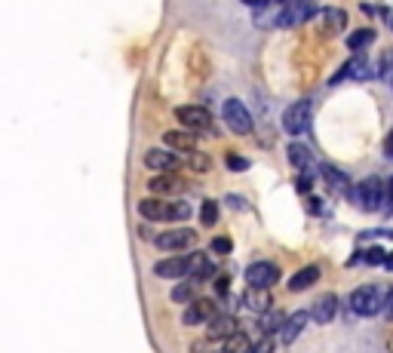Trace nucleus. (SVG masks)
Instances as JSON below:
<instances>
[{
	"label": "nucleus",
	"mask_w": 393,
	"mask_h": 353,
	"mask_svg": "<svg viewBox=\"0 0 393 353\" xmlns=\"http://www.w3.org/2000/svg\"><path fill=\"white\" fill-rule=\"evenodd\" d=\"M163 141H166V145H169L172 150H181V154H194V150H197V136H194V132H175V129H169V132H166V136H163Z\"/></svg>",
	"instance_id": "4be33fe9"
},
{
	"label": "nucleus",
	"mask_w": 393,
	"mask_h": 353,
	"mask_svg": "<svg viewBox=\"0 0 393 353\" xmlns=\"http://www.w3.org/2000/svg\"><path fill=\"white\" fill-rule=\"evenodd\" d=\"M243 4H249V6H255V10H262V6L267 4V0H243Z\"/></svg>",
	"instance_id": "79ce46f5"
},
{
	"label": "nucleus",
	"mask_w": 393,
	"mask_h": 353,
	"mask_svg": "<svg viewBox=\"0 0 393 353\" xmlns=\"http://www.w3.org/2000/svg\"><path fill=\"white\" fill-rule=\"evenodd\" d=\"M390 68H393V49H387V53L381 56V68H378V74H390Z\"/></svg>",
	"instance_id": "c9c22d12"
},
{
	"label": "nucleus",
	"mask_w": 393,
	"mask_h": 353,
	"mask_svg": "<svg viewBox=\"0 0 393 353\" xmlns=\"http://www.w3.org/2000/svg\"><path fill=\"white\" fill-rule=\"evenodd\" d=\"M209 166H212V163H209L206 154H197V150L191 154V169H194V172H209Z\"/></svg>",
	"instance_id": "2f4dec72"
},
{
	"label": "nucleus",
	"mask_w": 393,
	"mask_h": 353,
	"mask_svg": "<svg viewBox=\"0 0 393 353\" xmlns=\"http://www.w3.org/2000/svg\"><path fill=\"white\" fill-rule=\"evenodd\" d=\"M289 163H292V169H295L298 175H316L320 172V166L314 163V157H311V150H307L301 141H292L289 145Z\"/></svg>",
	"instance_id": "9b49d317"
},
{
	"label": "nucleus",
	"mask_w": 393,
	"mask_h": 353,
	"mask_svg": "<svg viewBox=\"0 0 393 353\" xmlns=\"http://www.w3.org/2000/svg\"><path fill=\"white\" fill-rule=\"evenodd\" d=\"M372 65H369V58H363V56H356V58H350V62L341 68L335 77H332V83H338V80H344V77H356V80H366V77H372Z\"/></svg>",
	"instance_id": "aec40b11"
},
{
	"label": "nucleus",
	"mask_w": 393,
	"mask_h": 353,
	"mask_svg": "<svg viewBox=\"0 0 393 353\" xmlns=\"http://www.w3.org/2000/svg\"><path fill=\"white\" fill-rule=\"evenodd\" d=\"M138 215L145 222H185L191 218V206L179 203V200H160V197H145L138 200Z\"/></svg>",
	"instance_id": "f257e3e1"
},
{
	"label": "nucleus",
	"mask_w": 393,
	"mask_h": 353,
	"mask_svg": "<svg viewBox=\"0 0 393 353\" xmlns=\"http://www.w3.org/2000/svg\"><path fill=\"white\" fill-rule=\"evenodd\" d=\"M363 240H393V231H366Z\"/></svg>",
	"instance_id": "f704fd0d"
},
{
	"label": "nucleus",
	"mask_w": 393,
	"mask_h": 353,
	"mask_svg": "<svg viewBox=\"0 0 393 353\" xmlns=\"http://www.w3.org/2000/svg\"><path fill=\"white\" fill-rule=\"evenodd\" d=\"M221 353H228V350H221Z\"/></svg>",
	"instance_id": "a18cd8bd"
},
{
	"label": "nucleus",
	"mask_w": 393,
	"mask_h": 353,
	"mask_svg": "<svg viewBox=\"0 0 393 353\" xmlns=\"http://www.w3.org/2000/svg\"><path fill=\"white\" fill-rule=\"evenodd\" d=\"M154 274L163 276V280H179V276L191 274V258H181V255H172V258H163V262L154 264Z\"/></svg>",
	"instance_id": "f8f14e48"
},
{
	"label": "nucleus",
	"mask_w": 393,
	"mask_h": 353,
	"mask_svg": "<svg viewBox=\"0 0 393 353\" xmlns=\"http://www.w3.org/2000/svg\"><path fill=\"white\" fill-rule=\"evenodd\" d=\"M228 206H233V209H246L249 203H243V200H240V197H228Z\"/></svg>",
	"instance_id": "58836bf2"
},
{
	"label": "nucleus",
	"mask_w": 393,
	"mask_h": 353,
	"mask_svg": "<svg viewBox=\"0 0 393 353\" xmlns=\"http://www.w3.org/2000/svg\"><path fill=\"white\" fill-rule=\"evenodd\" d=\"M350 197H354L363 209H381V206H384V197H387V191H384V181L372 175V179H363V181H359Z\"/></svg>",
	"instance_id": "423d86ee"
},
{
	"label": "nucleus",
	"mask_w": 393,
	"mask_h": 353,
	"mask_svg": "<svg viewBox=\"0 0 393 353\" xmlns=\"http://www.w3.org/2000/svg\"><path fill=\"white\" fill-rule=\"evenodd\" d=\"M221 117L228 123V129H233L237 136H249L252 132V114H249V108L240 98H228L221 105Z\"/></svg>",
	"instance_id": "39448f33"
},
{
	"label": "nucleus",
	"mask_w": 393,
	"mask_h": 353,
	"mask_svg": "<svg viewBox=\"0 0 393 353\" xmlns=\"http://www.w3.org/2000/svg\"><path fill=\"white\" fill-rule=\"evenodd\" d=\"M316 19H320V28H323V31L335 34V31H344L347 13H344V10H338V6H323V10L316 13Z\"/></svg>",
	"instance_id": "a211bd4d"
},
{
	"label": "nucleus",
	"mask_w": 393,
	"mask_h": 353,
	"mask_svg": "<svg viewBox=\"0 0 393 353\" xmlns=\"http://www.w3.org/2000/svg\"><path fill=\"white\" fill-rule=\"evenodd\" d=\"M323 209H326L323 200H314V197L307 200V212H311V215H323Z\"/></svg>",
	"instance_id": "e433bc0d"
},
{
	"label": "nucleus",
	"mask_w": 393,
	"mask_h": 353,
	"mask_svg": "<svg viewBox=\"0 0 393 353\" xmlns=\"http://www.w3.org/2000/svg\"><path fill=\"white\" fill-rule=\"evenodd\" d=\"M231 249H233L231 237H215V240H212V252H215V255H228Z\"/></svg>",
	"instance_id": "473e14b6"
},
{
	"label": "nucleus",
	"mask_w": 393,
	"mask_h": 353,
	"mask_svg": "<svg viewBox=\"0 0 393 353\" xmlns=\"http://www.w3.org/2000/svg\"><path fill=\"white\" fill-rule=\"evenodd\" d=\"M228 166H231L233 172H246V169H249V160L237 157V154H228Z\"/></svg>",
	"instance_id": "72a5a7b5"
},
{
	"label": "nucleus",
	"mask_w": 393,
	"mask_h": 353,
	"mask_svg": "<svg viewBox=\"0 0 393 353\" xmlns=\"http://www.w3.org/2000/svg\"><path fill=\"white\" fill-rule=\"evenodd\" d=\"M283 323H286V316H283V310H264L262 314V332L264 335H271L273 329H283Z\"/></svg>",
	"instance_id": "a878e982"
},
{
	"label": "nucleus",
	"mask_w": 393,
	"mask_h": 353,
	"mask_svg": "<svg viewBox=\"0 0 393 353\" xmlns=\"http://www.w3.org/2000/svg\"><path fill=\"white\" fill-rule=\"evenodd\" d=\"M224 350H228V353H252V347L246 344V335H240V332L231 335L228 344H224Z\"/></svg>",
	"instance_id": "c756f323"
},
{
	"label": "nucleus",
	"mask_w": 393,
	"mask_h": 353,
	"mask_svg": "<svg viewBox=\"0 0 393 353\" xmlns=\"http://www.w3.org/2000/svg\"><path fill=\"white\" fill-rule=\"evenodd\" d=\"M384 267H387V271H393V252H387V258H384Z\"/></svg>",
	"instance_id": "37998d69"
},
{
	"label": "nucleus",
	"mask_w": 393,
	"mask_h": 353,
	"mask_svg": "<svg viewBox=\"0 0 393 353\" xmlns=\"http://www.w3.org/2000/svg\"><path fill=\"white\" fill-rule=\"evenodd\" d=\"M384 304H387V292H384V285H378V283L359 285L354 295H350V307L356 310V316H375L384 310Z\"/></svg>",
	"instance_id": "f03ea898"
},
{
	"label": "nucleus",
	"mask_w": 393,
	"mask_h": 353,
	"mask_svg": "<svg viewBox=\"0 0 393 353\" xmlns=\"http://www.w3.org/2000/svg\"><path fill=\"white\" fill-rule=\"evenodd\" d=\"M215 314H219V307H215L212 298H194L191 304L185 307V314H181V323L185 326H203L209 323Z\"/></svg>",
	"instance_id": "1a4fd4ad"
},
{
	"label": "nucleus",
	"mask_w": 393,
	"mask_h": 353,
	"mask_svg": "<svg viewBox=\"0 0 393 353\" xmlns=\"http://www.w3.org/2000/svg\"><path fill=\"white\" fill-rule=\"evenodd\" d=\"M384 154H387V157H393V132L387 136V141H384Z\"/></svg>",
	"instance_id": "a19ab883"
},
{
	"label": "nucleus",
	"mask_w": 393,
	"mask_h": 353,
	"mask_svg": "<svg viewBox=\"0 0 393 353\" xmlns=\"http://www.w3.org/2000/svg\"><path fill=\"white\" fill-rule=\"evenodd\" d=\"M243 304L252 310V314H264V310H271V289H252L243 298Z\"/></svg>",
	"instance_id": "5701e85b"
},
{
	"label": "nucleus",
	"mask_w": 393,
	"mask_h": 353,
	"mask_svg": "<svg viewBox=\"0 0 393 353\" xmlns=\"http://www.w3.org/2000/svg\"><path fill=\"white\" fill-rule=\"evenodd\" d=\"M175 117L181 120V126L191 132H215V123H212V114L206 108H197V105H181L175 108Z\"/></svg>",
	"instance_id": "0eeeda50"
},
{
	"label": "nucleus",
	"mask_w": 393,
	"mask_h": 353,
	"mask_svg": "<svg viewBox=\"0 0 393 353\" xmlns=\"http://www.w3.org/2000/svg\"><path fill=\"white\" fill-rule=\"evenodd\" d=\"M212 271L215 267L203 252H194V255H191V276H194V280H206V276H212Z\"/></svg>",
	"instance_id": "b1692460"
},
{
	"label": "nucleus",
	"mask_w": 393,
	"mask_h": 353,
	"mask_svg": "<svg viewBox=\"0 0 393 353\" xmlns=\"http://www.w3.org/2000/svg\"><path fill=\"white\" fill-rule=\"evenodd\" d=\"M233 332H237V319L228 316V314H215L212 319H209L206 341H228Z\"/></svg>",
	"instance_id": "ddd939ff"
},
{
	"label": "nucleus",
	"mask_w": 393,
	"mask_h": 353,
	"mask_svg": "<svg viewBox=\"0 0 393 353\" xmlns=\"http://www.w3.org/2000/svg\"><path fill=\"white\" fill-rule=\"evenodd\" d=\"M384 258H387V252L378 249V246H372V249H366V252H359V255L350 258V267H356L359 262H366V264H384Z\"/></svg>",
	"instance_id": "393cba45"
},
{
	"label": "nucleus",
	"mask_w": 393,
	"mask_h": 353,
	"mask_svg": "<svg viewBox=\"0 0 393 353\" xmlns=\"http://www.w3.org/2000/svg\"><path fill=\"white\" fill-rule=\"evenodd\" d=\"M145 166L148 169H157V172H175L179 169V157L175 150H148L145 154Z\"/></svg>",
	"instance_id": "dca6fc26"
},
{
	"label": "nucleus",
	"mask_w": 393,
	"mask_h": 353,
	"mask_svg": "<svg viewBox=\"0 0 393 353\" xmlns=\"http://www.w3.org/2000/svg\"><path fill=\"white\" fill-rule=\"evenodd\" d=\"M390 28H393V15H390Z\"/></svg>",
	"instance_id": "c03bdc74"
},
{
	"label": "nucleus",
	"mask_w": 393,
	"mask_h": 353,
	"mask_svg": "<svg viewBox=\"0 0 393 353\" xmlns=\"http://www.w3.org/2000/svg\"><path fill=\"white\" fill-rule=\"evenodd\" d=\"M307 319H311V310H295V314H289L286 323H283V329H280V341L283 344H292L301 332H304Z\"/></svg>",
	"instance_id": "2eb2a0df"
},
{
	"label": "nucleus",
	"mask_w": 393,
	"mask_h": 353,
	"mask_svg": "<svg viewBox=\"0 0 393 353\" xmlns=\"http://www.w3.org/2000/svg\"><path fill=\"white\" fill-rule=\"evenodd\" d=\"M273 350H277V341H273L271 335H264V338H258L252 344V353H273Z\"/></svg>",
	"instance_id": "7c9ffc66"
},
{
	"label": "nucleus",
	"mask_w": 393,
	"mask_h": 353,
	"mask_svg": "<svg viewBox=\"0 0 393 353\" xmlns=\"http://www.w3.org/2000/svg\"><path fill=\"white\" fill-rule=\"evenodd\" d=\"M316 280H320V264H307V267H301V271H295L289 276V289L304 292V289H311Z\"/></svg>",
	"instance_id": "412c9836"
},
{
	"label": "nucleus",
	"mask_w": 393,
	"mask_h": 353,
	"mask_svg": "<svg viewBox=\"0 0 393 353\" xmlns=\"http://www.w3.org/2000/svg\"><path fill=\"white\" fill-rule=\"evenodd\" d=\"M320 175H323V181L329 184V191H335V194H354L350 191V179L341 169H335V166H329V163H320Z\"/></svg>",
	"instance_id": "f3484780"
},
{
	"label": "nucleus",
	"mask_w": 393,
	"mask_h": 353,
	"mask_svg": "<svg viewBox=\"0 0 393 353\" xmlns=\"http://www.w3.org/2000/svg\"><path fill=\"white\" fill-rule=\"evenodd\" d=\"M277 280H280V267L273 262H255L246 267V283L252 289H271Z\"/></svg>",
	"instance_id": "6e6552de"
},
{
	"label": "nucleus",
	"mask_w": 393,
	"mask_h": 353,
	"mask_svg": "<svg viewBox=\"0 0 393 353\" xmlns=\"http://www.w3.org/2000/svg\"><path fill=\"white\" fill-rule=\"evenodd\" d=\"M194 283H179L172 289V301H179V304H191V301H194Z\"/></svg>",
	"instance_id": "cd10ccee"
},
{
	"label": "nucleus",
	"mask_w": 393,
	"mask_h": 353,
	"mask_svg": "<svg viewBox=\"0 0 393 353\" xmlns=\"http://www.w3.org/2000/svg\"><path fill=\"white\" fill-rule=\"evenodd\" d=\"M311 117H314V105L307 102V98H301V102L289 105L286 111H283V129H286L289 136H304V132L311 129Z\"/></svg>",
	"instance_id": "7ed1b4c3"
},
{
	"label": "nucleus",
	"mask_w": 393,
	"mask_h": 353,
	"mask_svg": "<svg viewBox=\"0 0 393 353\" xmlns=\"http://www.w3.org/2000/svg\"><path fill=\"white\" fill-rule=\"evenodd\" d=\"M335 314H338V298L332 295V292H323V295L314 301V307H311V319H316L320 326L332 323V319H335Z\"/></svg>",
	"instance_id": "4468645a"
},
{
	"label": "nucleus",
	"mask_w": 393,
	"mask_h": 353,
	"mask_svg": "<svg viewBox=\"0 0 393 353\" xmlns=\"http://www.w3.org/2000/svg\"><path fill=\"white\" fill-rule=\"evenodd\" d=\"M375 40V31L372 28H359V31H354V34L347 37V46L354 49V53H359V49H366Z\"/></svg>",
	"instance_id": "bb28decb"
},
{
	"label": "nucleus",
	"mask_w": 393,
	"mask_h": 353,
	"mask_svg": "<svg viewBox=\"0 0 393 353\" xmlns=\"http://www.w3.org/2000/svg\"><path fill=\"white\" fill-rule=\"evenodd\" d=\"M200 222L206 224V228H212L215 222H219V203L215 200H206L203 209H200Z\"/></svg>",
	"instance_id": "c85d7f7f"
},
{
	"label": "nucleus",
	"mask_w": 393,
	"mask_h": 353,
	"mask_svg": "<svg viewBox=\"0 0 393 353\" xmlns=\"http://www.w3.org/2000/svg\"><path fill=\"white\" fill-rule=\"evenodd\" d=\"M320 10H314L311 0H280V13H277V28H295L304 19H311Z\"/></svg>",
	"instance_id": "20e7f679"
},
{
	"label": "nucleus",
	"mask_w": 393,
	"mask_h": 353,
	"mask_svg": "<svg viewBox=\"0 0 393 353\" xmlns=\"http://www.w3.org/2000/svg\"><path fill=\"white\" fill-rule=\"evenodd\" d=\"M148 191H157V194H181V191H188L185 188V181L179 179V175H172V172H163V175H157V179H150L148 184Z\"/></svg>",
	"instance_id": "6ab92c4d"
},
{
	"label": "nucleus",
	"mask_w": 393,
	"mask_h": 353,
	"mask_svg": "<svg viewBox=\"0 0 393 353\" xmlns=\"http://www.w3.org/2000/svg\"><path fill=\"white\" fill-rule=\"evenodd\" d=\"M194 240H197L194 231L179 228V231H166V233H160V237L154 240V246L163 249V252H181V249H188Z\"/></svg>",
	"instance_id": "9d476101"
},
{
	"label": "nucleus",
	"mask_w": 393,
	"mask_h": 353,
	"mask_svg": "<svg viewBox=\"0 0 393 353\" xmlns=\"http://www.w3.org/2000/svg\"><path fill=\"white\" fill-rule=\"evenodd\" d=\"M384 310H387V316L393 319V289L387 292V304H384Z\"/></svg>",
	"instance_id": "ea45409f"
},
{
	"label": "nucleus",
	"mask_w": 393,
	"mask_h": 353,
	"mask_svg": "<svg viewBox=\"0 0 393 353\" xmlns=\"http://www.w3.org/2000/svg\"><path fill=\"white\" fill-rule=\"evenodd\" d=\"M228 285H231L228 276H215V292H219V295H224V292H228Z\"/></svg>",
	"instance_id": "4c0bfd02"
}]
</instances>
